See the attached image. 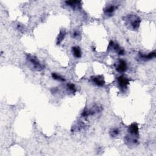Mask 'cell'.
Masks as SVG:
<instances>
[{
  "mask_svg": "<svg viewBox=\"0 0 156 156\" xmlns=\"http://www.w3.org/2000/svg\"><path fill=\"white\" fill-rule=\"evenodd\" d=\"M124 21L127 28L130 30L137 31L140 28L141 19L136 15L128 14L124 17Z\"/></svg>",
  "mask_w": 156,
  "mask_h": 156,
  "instance_id": "obj_1",
  "label": "cell"
},
{
  "mask_svg": "<svg viewBox=\"0 0 156 156\" xmlns=\"http://www.w3.org/2000/svg\"><path fill=\"white\" fill-rule=\"evenodd\" d=\"M26 60L29 67L35 71L40 72L44 69L43 65H42L38 59L34 56L28 54L26 56Z\"/></svg>",
  "mask_w": 156,
  "mask_h": 156,
  "instance_id": "obj_2",
  "label": "cell"
},
{
  "mask_svg": "<svg viewBox=\"0 0 156 156\" xmlns=\"http://www.w3.org/2000/svg\"><path fill=\"white\" fill-rule=\"evenodd\" d=\"M102 110V107L99 105H95L91 109H85L82 112V117L87 118L89 116H92L97 113L101 112Z\"/></svg>",
  "mask_w": 156,
  "mask_h": 156,
  "instance_id": "obj_3",
  "label": "cell"
},
{
  "mask_svg": "<svg viewBox=\"0 0 156 156\" xmlns=\"http://www.w3.org/2000/svg\"><path fill=\"white\" fill-rule=\"evenodd\" d=\"M116 70L120 73L125 72L127 70V62L122 59H120L115 64Z\"/></svg>",
  "mask_w": 156,
  "mask_h": 156,
  "instance_id": "obj_4",
  "label": "cell"
},
{
  "mask_svg": "<svg viewBox=\"0 0 156 156\" xmlns=\"http://www.w3.org/2000/svg\"><path fill=\"white\" fill-rule=\"evenodd\" d=\"M138 139L139 137H137L128 134L124 138V142L126 144L129 146H135L138 144Z\"/></svg>",
  "mask_w": 156,
  "mask_h": 156,
  "instance_id": "obj_5",
  "label": "cell"
},
{
  "mask_svg": "<svg viewBox=\"0 0 156 156\" xmlns=\"http://www.w3.org/2000/svg\"><path fill=\"white\" fill-rule=\"evenodd\" d=\"M108 49L109 50H114V51H116L118 53V54L120 55V56H123V55H124V53H125L124 50L120 48V47L118 45V44L115 43L113 41H111L110 42Z\"/></svg>",
  "mask_w": 156,
  "mask_h": 156,
  "instance_id": "obj_6",
  "label": "cell"
},
{
  "mask_svg": "<svg viewBox=\"0 0 156 156\" xmlns=\"http://www.w3.org/2000/svg\"><path fill=\"white\" fill-rule=\"evenodd\" d=\"M130 80L126 76L121 75L117 78V82L120 87L122 90H126L127 87V85L129 84Z\"/></svg>",
  "mask_w": 156,
  "mask_h": 156,
  "instance_id": "obj_7",
  "label": "cell"
},
{
  "mask_svg": "<svg viewBox=\"0 0 156 156\" xmlns=\"http://www.w3.org/2000/svg\"><path fill=\"white\" fill-rule=\"evenodd\" d=\"M128 133L129 134L136 136V137H139V129L138 127V124L136 123L132 124L128 128Z\"/></svg>",
  "mask_w": 156,
  "mask_h": 156,
  "instance_id": "obj_8",
  "label": "cell"
},
{
  "mask_svg": "<svg viewBox=\"0 0 156 156\" xmlns=\"http://www.w3.org/2000/svg\"><path fill=\"white\" fill-rule=\"evenodd\" d=\"M91 80L93 84L98 87H103L105 85V81L102 76H95L91 78Z\"/></svg>",
  "mask_w": 156,
  "mask_h": 156,
  "instance_id": "obj_9",
  "label": "cell"
},
{
  "mask_svg": "<svg viewBox=\"0 0 156 156\" xmlns=\"http://www.w3.org/2000/svg\"><path fill=\"white\" fill-rule=\"evenodd\" d=\"M65 4L71 7L73 10H79L81 8V2L80 1H66Z\"/></svg>",
  "mask_w": 156,
  "mask_h": 156,
  "instance_id": "obj_10",
  "label": "cell"
},
{
  "mask_svg": "<svg viewBox=\"0 0 156 156\" xmlns=\"http://www.w3.org/2000/svg\"><path fill=\"white\" fill-rule=\"evenodd\" d=\"M117 7L115 5H110L107 6L104 10V12L105 14V15H106L107 16H112L114 14V12L115 11V10L117 9Z\"/></svg>",
  "mask_w": 156,
  "mask_h": 156,
  "instance_id": "obj_11",
  "label": "cell"
},
{
  "mask_svg": "<svg viewBox=\"0 0 156 156\" xmlns=\"http://www.w3.org/2000/svg\"><path fill=\"white\" fill-rule=\"evenodd\" d=\"M85 127V124L82 121H78L73 126L72 130L73 132H79Z\"/></svg>",
  "mask_w": 156,
  "mask_h": 156,
  "instance_id": "obj_12",
  "label": "cell"
},
{
  "mask_svg": "<svg viewBox=\"0 0 156 156\" xmlns=\"http://www.w3.org/2000/svg\"><path fill=\"white\" fill-rule=\"evenodd\" d=\"M72 53L74 56L76 58H80L82 56L81 49L79 47H72Z\"/></svg>",
  "mask_w": 156,
  "mask_h": 156,
  "instance_id": "obj_13",
  "label": "cell"
},
{
  "mask_svg": "<svg viewBox=\"0 0 156 156\" xmlns=\"http://www.w3.org/2000/svg\"><path fill=\"white\" fill-rule=\"evenodd\" d=\"M155 57V53L154 51V52H151V53H149V54H148L147 55L146 54H140V57L142 59H143V60H150V59H152L153 58H154Z\"/></svg>",
  "mask_w": 156,
  "mask_h": 156,
  "instance_id": "obj_14",
  "label": "cell"
},
{
  "mask_svg": "<svg viewBox=\"0 0 156 156\" xmlns=\"http://www.w3.org/2000/svg\"><path fill=\"white\" fill-rule=\"evenodd\" d=\"M120 130L118 128H117V127H114V128H112L110 131H109V134H110V136L112 138H116L117 137L119 134H120Z\"/></svg>",
  "mask_w": 156,
  "mask_h": 156,
  "instance_id": "obj_15",
  "label": "cell"
},
{
  "mask_svg": "<svg viewBox=\"0 0 156 156\" xmlns=\"http://www.w3.org/2000/svg\"><path fill=\"white\" fill-rule=\"evenodd\" d=\"M66 35V32L64 29H62L60 31L59 35H58V37H57V44H59L64 39Z\"/></svg>",
  "mask_w": 156,
  "mask_h": 156,
  "instance_id": "obj_16",
  "label": "cell"
},
{
  "mask_svg": "<svg viewBox=\"0 0 156 156\" xmlns=\"http://www.w3.org/2000/svg\"><path fill=\"white\" fill-rule=\"evenodd\" d=\"M66 89H67L68 92L75 93L76 92V88L75 84L72 83H69L66 85Z\"/></svg>",
  "mask_w": 156,
  "mask_h": 156,
  "instance_id": "obj_17",
  "label": "cell"
},
{
  "mask_svg": "<svg viewBox=\"0 0 156 156\" xmlns=\"http://www.w3.org/2000/svg\"><path fill=\"white\" fill-rule=\"evenodd\" d=\"M51 76H52L53 79H54V80L61 81V82H65V79L63 77H62V76H60V75H59L56 73H53L51 74Z\"/></svg>",
  "mask_w": 156,
  "mask_h": 156,
  "instance_id": "obj_18",
  "label": "cell"
},
{
  "mask_svg": "<svg viewBox=\"0 0 156 156\" xmlns=\"http://www.w3.org/2000/svg\"><path fill=\"white\" fill-rule=\"evenodd\" d=\"M81 36V34L78 31H74V32L72 34V37L76 39L79 38Z\"/></svg>",
  "mask_w": 156,
  "mask_h": 156,
  "instance_id": "obj_19",
  "label": "cell"
}]
</instances>
